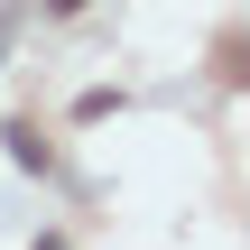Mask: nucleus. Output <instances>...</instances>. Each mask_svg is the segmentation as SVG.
<instances>
[{
  "label": "nucleus",
  "mask_w": 250,
  "mask_h": 250,
  "mask_svg": "<svg viewBox=\"0 0 250 250\" xmlns=\"http://www.w3.org/2000/svg\"><path fill=\"white\" fill-rule=\"evenodd\" d=\"M9 158H19V167H46V139H37L28 121H9Z\"/></svg>",
  "instance_id": "f257e3e1"
},
{
  "label": "nucleus",
  "mask_w": 250,
  "mask_h": 250,
  "mask_svg": "<svg viewBox=\"0 0 250 250\" xmlns=\"http://www.w3.org/2000/svg\"><path fill=\"white\" fill-rule=\"evenodd\" d=\"M56 9H83V0H56Z\"/></svg>",
  "instance_id": "f03ea898"
}]
</instances>
